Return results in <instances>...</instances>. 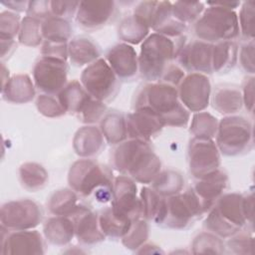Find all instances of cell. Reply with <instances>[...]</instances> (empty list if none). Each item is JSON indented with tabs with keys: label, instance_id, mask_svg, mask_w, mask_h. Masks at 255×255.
Instances as JSON below:
<instances>
[{
	"label": "cell",
	"instance_id": "53",
	"mask_svg": "<svg viewBox=\"0 0 255 255\" xmlns=\"http://www.w3.org/2000/svg\"><path fill=\"white\" fill-rule=\"evenodd\" d=\"M242 100L246 109L250 113H253V108H254V78L253 77L249 78L244 85Z\"/></svg>",
	"mask_w": 255,
	"mask_h": 255
},
{
	"label": "cell",
	"instance_id": "44",
	"mask_svg": "<svg viewBox=\"0 0 255 255\" xmlns=\"http://www.w3.org/2000/svg\"><path fill=\"white\" fill-rule=\"evenodd\" d=\"M36 106L39 113L48 118H58L66 114L57 96L42 94L37 98Z\"/></svg>",
	"mask_w": 255,
	"mask_h": 255
},
{
	"label": "cell",
	"instance_id": "36",
	"mask_svg": "<svg viewBox=\"0 0 255 255\" xmlns=\"http://www.w3.org/2000/svg\"><path fill=\"white\" fill-rule=\"evenodd\" d=\"M19 176L22 185L31 190L41 189L48 180V172L39 163L26 162L19 168Z\"/></svg>",
	"mask_w": 255,
	"mask_h": 255
},
{
	"label": "cell",
	"instance_id": "22",
	"mask_svg": "<svg viewBox=\"0 0 255 255\" xmlns=\"http://www.w3.org/2000/svg\"><path fill=\"white\" fill-rule=\"evenodd\" d=\"M228 186V176L220 168L215 171L198 178L194 187L195 192L204 200L214 204L216 200L223 194Z\"/></svg>",
	"mask_w": 255,
	"mask_h": 255
},
{
	"label": "cell",
	"instance_id": "40",
	"mask_svg": "<svg viewBox=\"0 0 255 255\" xmlns=\"http://www.w3.org/2000/svg\"><path fill=\"white\" fill-rule=\"evenodd\" d=\"M205 10L202 2H181L171 3V12L174 19L187 25L195 23Z\"/></svg>",
	"mask_w": 255,
	"mask_h": 255
},
{
	"label": "cell",
	"instance_id": "54",
	"mask_svg": "<svg viewBox=\"0 0 255 255\" xmlns=\"http://www.w3.org/2000/svg\"><path fill=\"white\" fill-rule=\"evenodd\" d=\"M1 41V59L4 60L6 56H10L13 51L17 48V44L13 39H2Z\"/></svg>",
	"mask_w": 255,
	"mask_h": 255
},
{
	"label": "cell",
	"instance_id": "2",
	"mask_svg": "<svg viewBox=\"0 0 255 255\" xmlns=\"http://www.w3.org/2000/svg\"><path fill=\"white\" fill-rule=\"evenodd\" d=\"M145 107L155 113L163 126L185 127L189 112L181 104L175 87L155 82L142 87L137 94L134 108Z\"/></svg>",
	"mask_w": 255,
	"mask_h": 255
},
{
	"label": "cell",
	"instance_id": "18",
	"mask_svg": "<svg viewBox=\"0 0 255 255\" xmlns=\"http://www.w3.org/2000/svg\"><path fill=\"white\" fill-rule=\"evenodd\" d=\"M105 60L120 81L132 80L138 73V56L134 48L127 43L113 46L107 52Z\"/></svg>",
	"mask_w": 255,
	"mask_h": 255
},
{
	"label": "cell",
	"instance_id": "26",
	"mask_svg": "<svg viewBox=\"0 0 255 255\" xmlns=\"http://www.w3.org/2000/svg\"><path fill=\"white\" fill-rule=\"evenodd\" d=\"M57 97L65 112L77 117L92 99L81 82L77 80L68 83Z\"/></svg>",
	"mask_w": 255,
	"mask_h": 255
},
{
	"label": "cell",
	"instance_id": "8",
	"mask_svg": "<svg viewBox=\"0 0 255 255\" xmlns=\"http://www.w3.org/2000/svg\"><path fill=\"white\" fill-rule=\"evenodd\" d=\"M80 82L93 99L104 104L114 100L121 87L120 79L104 58L87 66Z\"/></svg>",
	"mask_w": 255,
	"mask_h": 255
},
{
	"label": "cell",
	"instance_id": "13",
	"mask_svg": "<svg viewBox=\"0 0 255 255\" xmlns=\"http://www.w3.org/2000/svg\"><path fill=\"white\" fill-rule=\"evenodd\" d=\"M178 97L188 112H203L209 105L211 85L206 75L190 73L179 84Z\"/></svg>",
	"mask_w": 255,
	"mask_h": 255
},
{
	"label": "cell",
	"instance_id": "10",
	"mask_svg": "<svg viewBox=\"0 0 255 255\" xmlns=\"http://www.w3.org/2000/svg\"><path fill=\"white\" fill-rule=\"evenodd\" d=\"M42 220L41 207L33 200L20 199L6 202L0 211L1 226L8 230H27Z\"/></svg>",
	"mask_w": 255,
	"mask_h": 255
},
{
	"label": "cell",
	"instance_id": "37",
	"mask_svg": "<svg viewBox=\"0 0 255 255\" xmlns=\"http://www.w3.org/2000/svg\"><path fill=\"white\" fill-rule=\"evenodd\" d=\"M218 124L217 119L208 113H195L190 125V132L193 137L212 139L217 133Z\"/></svg>",
	"mask_w": 255,
	"mask_h": 255
},
{
	"label": "cell",
	"instance_id": "55",
	"mask_svg": "<svg viewBox=\"0 0 255 255\" xmlns=\"http://www.w3.org/2000/svg\"><path fill=\"white\" fill-rule=\"evenodd\" d=\"M30 1H2L1 4L13 12H27Z\"/></svg>",
	"mask_w": 255,
	"mask_h": 255
},
{
	"label": "cell",
	"instance_id": "11",
	"mask_svg": "<svg viewBox=\"0 0 255 255\" xmlns=\"http://www.w3.org/2000/svg\"><path fill=\"white\" fill-rule=\"evenodd\" d=\"M188 163L191 174L196 178L207 175L220 166V151L211 138L193 137L188 147Z\"/></svg>",
	"mask_w": 255,
	"mask_h": 255
},
{
	"label": "cell",
	"instance_id": "16",
	"mask_svg": "<svg viewBox=\"0 0 255 255\" xmlns=\"http://www.w3.org/2000/svg\"><path fill=\"white\" fill-rule=\"evenodd\" d=\"M212 50V44L200 40L184 44L176 57L178 65L190 73L209 75L213 73Z\"/></svg>",
	"mask_w": 255,
	"mask_h": 255
},
{
	"label": "cell",
	"instance_id": "32",
	"mask_svg": "<svg viewBox=\"0 0 255 255\" xmlns=\"http://www.w3.org/2000/svg\"><path fill=\"white\" fill-rule=\"evenodd\" d=\"M119 38L128 45L139 44L147 37L149 28L134 15L123 19L118 29Z\"/></svg>",
	"mask_w": 255,
	"mask_h": 255
},
{
	"label": "cell",
	"instance_id": "43",
	"mask_svg": "<svg viewBox=\"0 0 255 255\" xmlns=\"http://www.w3.org/2000/svg\"><path fill=\"white\" fill-rule=\"evenodd\" d=\"M254 1L243 2L238 18L239 32L249 41L254 39Z\"/></svg>",
	"mask_w": 255,
	"mask_h": 255
},
{
	"label": "cell",
	"instance_id": "7",
	"mask_svg": "<svg viewBox=\"0 0 255 255\" xmlns=\"http://www.w3.org/2000/svg\"><path fill=\"white\" fill-rule=\"evenodd\" d=\"M215 136L218 150L227 156L244 154L253 147L252 125L242 117L224 118L218 124Z\"/></svg>",
	"mask_w": 255,
	"mask_h": 255
},
{
	"label": "cell",
	"instance_id": "49",
	"mask_svg": "<svg viewBox=\"0 0 255 255\" xmlns=\"http://www.w3.org/2000/svg\"><path fill=\"white\" fill-rule=\"evenodd\" d=\"M41 55L42 57H50L67 61V59L69 58L68 45L67 43H54L45 41L41 49Z\"/></svg>",
	"mask_w": 255,
	"mask_h": 255
},
{
	"label": "cell",
	"instance_id": "31",
	"mask_svg": "<svg viewBox=\"0 0 255 255\" xmlns=\"http://www.w3.org/2000/svg\"><path fill=\"white\" fill-rule=\"evenodd\" d=\"M131 222L129 219L117 215L111 207L105 209L99 216V223L101 230L106 237L123 238L128 231Z\"/></svg>",
	"mask_w": 255,
	"mask_h": 255
},
{
	"label": "cell",
	"instance_id": "3",
	"mask_svg": "<svg viewBox=\"0 0 255 255\" xmlns=\"http://www.w3.org/2000/svg\"><path fill=\"white\" fill-rule=\"evenodd\" d=\"M183 46L182 37L170 38L158 33L148 35L141 43L138 56L140 76L145 81L159 82Z\"/></svg>",
	"mask_w": 255,
	"mask_h": 255
},
{
	"label": "cell",
	"instance_id": "5",
	"mask_svg": "<svg viewBox=\"0 0 255 255\" xmlns=\"http://www.w3.org/2000/svg\"><path fill=\"white\" fill-rule=\"evenodd\" d=\"M207 5L209 7L205 8L194 23L196 37L212 45L236 39L240 34L237 14L215 2H209Z\"/></svg>",
	"mask_w": 255,
	"mask_h": 255
},
{
	"label": "cell",
	"instance_id": "46",
	"mask_svg": "<svg viewBox=\"0 0 255 255\" xmlns=\"http://www.w3.org/2000/svg\"><path fill=\"white\" fill-rule=\"evenodd\" d=\"M107 114L106 104L91 99V101L86 105V107L79 114L78 119L84 124H95L102 121V119Z\"/></svg>",
	"mask_w": 255,
	"mask_h": 255
},
{
	"label": "cell",
	"instance_id": "1",
	"mask_svg": "<svg viewBox=\"0 0 255 255\" xmlns=\"http://www.w3.org/2000/svg\"><path fill=\"white\" fill-rule=\"evenodd\" d=\"M112 160L118 171L144 184L151 183L161 167V162L149 142L134 138L118 144Z\"/></svg>",
	"mask_w": 255,
	"mask_h": 255
},
{
	"label": "cell",
	"instance_id": "47",
	"mask_svg": "<svg viewBox=\"0 0 255 255\" xmlns=\"http://www.w3.org/2000/svg\"><path fill=\"white\" fill-rule=\"evenodd\" d=\"M79 6V1H50L51 17L69 20L76 16Z\"/></svg>",
	"mask_w": 255,
	"mask_h": 255
},
{
	"label": "cell",
	"instance_id": "29",
	"mask_svg": "<svg viewBox=\"0 0 255 255\" xmlns=\"http://www.w3.org/2000/svg\"><path fill=\"white\" fill-rule=\"evenodd\" d=\"M101 131L110 144H119L128 136L126 118L117 112L106 114L101 121Z\"/></svg>",
	"mask_w": 255,
	"mask_h": 255
},
{
	"label": "cell",
	"instance_id": "30",
	"mask_svg": "<svg viewBox=\"0 0 255 255\" xmlns=\"http://www.w3.org/2000/svg\"><path fill=\"white\" fill-rule=\"evenodd\" d=\"M237 56V45L233 41L214 44L212 50V71L220 74L228 72L235 66Z\"/></svg>",
	"mask_w": 255,
	"mask_h": 255
},
{
	"label": "cell",
	"instance_id": "39",
	"mask_svg": "<svg viewBox=\"0 0 255 255\" xmlns=\"http://www.w3.org/2000/svg\"><path fill=\"white\" fill-rule=\"evenodd\" d=\"M204 227L206 231L222 238L231 237L240 231V228L227 221L215 207L208 213V216L204 221Z\"/></svg>",
	"mask_w": 255,
	"mask_h": 255
},
{
	"label": "cell",
	"instance_id": "20",
	"mask_svg": "<svg viewBox=\"0 0 255 255\" xmlns=\"http://www.w3.org/2000/svg\"><path fill=\"white\" fill-rule=\"evenodd\" d=\"M105 146V138L96 127H84L80 128L74 137V149L83 158L98 155Z\"/></svg>",
	"mask_w": 255,
	"mask_h": 255
},
{
	"label": "cell",
	"instance_id": "9",
	"mask_svg": "<svg viewBox=\"0 0 255 255\" xmlns=\"http://www.w3.org/2000/svg\"><path fill=\"white\" fill-rule=\"evenodd\" d=\"M67 61L41 57L33 68L35 87L47 95L57 96L68 84Z\"/></svg>",
	"mask_w": 255,
	"mask_h": 255
},
{
	"label": "cell",
	"instance_id": "34",
	"mask_svg": "<svg viewBox=\"0 0 255 255\" xmlns=\"http://www.w3.org/2000/svg\"><path fill=\"white\" fill-rule=\"evenodd\" d=\"M72 33V26L69 20L50 17L42 23L43 38L47 42L54 43H67Z\"/></svg>",
	"mask_w": 255,
	"mask_h": 255
},
{
	"label": "cell",
	"instance_id": "41",
	"mask_svg": "<svg viewBox=\"0 0 255 255\" xmlns=\"http://www.w3.org/2000/svg\"><path fill=\"white\" fill-rule=\"evenodd\" d=\"M148 238V225L145 219H136L131 222L128 231L122 238L123 244L131 250L139 248Z\"/></svg>",
	"mask_w": 255,
	"mask_h": 255
},
{
	"label": "cell",
	"instance_id": "24",
	"mask_svg": "<svg viewBox=\"0 0 255 255\" xmlns=\"http://www.w3.org/2000/svg\"><path fill=\"white\" fill-rule=\"evenodd\" d=\"M45 238L53 245L65 246L75 236V226L71 217L56 216L49 218L44 224Z\"/></svg>",
	"mask_w": 255,
	"mask_h": 255
},
{
	"label": "cell",
	"instance_id": "33",
	"mask_svg": "<svg viewBox=\"0 0 255 255\" xmlns=\"http://www.w3.org/2000/svg\"><path fill=\"white\" fill-rule=\"evenodd\" d=\"M77 193L72 189H61L53 193L48 208L56 216H70L79 206Z\"/></svg>",
	"mask_w": 255,
	"mask_h": 255
},
{
	"label": "cell",
	"instance_id": "12",
	"mask_svg": "<svg viewBox=\"0 0 255 255\" xmlns=\"http://www.w3.org/2000/svg\"><path fill=\"white\" fill-rule=\"evenodd\" d=\"M136 185L129 176L120 175L114 180L112 210L119 216L134 221L141 217L140 198L137 197Z\"/></svg>",
	"mask_w": 255,
	"mask_h": 255
},
{
	"label": "cell",
	"instance_id": "28",
	"mask_svg": "<svg viewBox=\"0 0 255 255\" xmlns=\"http://www.w3.org/2000/svg\"><path fill=\"white\" fill-rule=\"evenodd\" d=\"M141 216L157 225H161L166 209V197L158 194L154 189L143 187L140 191Z\"/></svg>",
	"mask_w": 255,
	"mask_h": 255
},
{
	"label": "cell",
	"instance_id": "14",
	"mask_svg": "<svg viewBox=\"0 0 255 255\" xmlns=\"http://www.w3.org/2000/svg\"><path fill=\"white\" fill-rule=\"evenodd\" d=\"M1 254H44L45 242L36 230H8L1 226Z\"/></svg>",
	"mask_w": 255,
	"mask_h": 255
},
{
	"label": "cell",
	"instance_id": "45",
	"mask_svg": "<svg viewBox=\"0 0 255 255\" xmlns=\"http://www.w3.org/2000/svg\"><path fill=\"white\" fill-rule=\"evenodd\" d=\"M20 27V17L17 13L3 11L0 14V38L14 40L16 35H19Z\"/></svg>",
	"mask_w": 255,
	"mask_h": 255
},
{
	"label": "cell",
	"instance_id": "4",
	"mask_svg": "<svg viewBox=\"0 0 255 255\" xmlns=\"http://www.w3.org/2000/svg\"><path fill=\"white\" fill-rule=\"evenodd\" d=\"M68 182L76 193L97 201L109 202L113 198L114 181L110 171L90 158H82L73 163L69 170Z\"/></svg>",
	"mask_w": 255,
	"mask_h": 255
},
{
	"label": "cell",
	"instance_id": "23",
	"mask_svg": "<svg viewBox=\"0 0 255 255\" xmlns=\"http://www.w3.org/2000/svg\"><path fill=\"white\" fill-rule=\"evenodd\" d=\"M215 208L227 221L240 229L248 223L244 211V196L241 194H222L216 200Z\"/></svg>",
	"mask_w": 255,
	"mask_h": 255
},
{
	"label": "cell",
	"instance_id": "42",
	"mask_svg": "<svg viewBox=\"0 0 255 255\" xmlns=\"http://www.w3.org/2000/svg\"><path fill=\"white\" fill-rule=\"evenodd\" d=\"M193 253H223L224 243L220 238L210 232L197 235L192 243Z\"/></svg>",
	"mask_w": 255,
	"mask_h": 255
},
{
	"label": "cell",
	"instance_id": "15",
	"mask_svg": "<svg viewBox=\"0 0 255 255\" xmlns=\"http://www.w3.org/2000/svg\"><path fill=\"white\" fill-rule=\"evenodd\" d=\"M118 14L114 1H82L76 20L83 29L98 30L113 22Z\"/></svg>",
	"mask_w": 255,
	"mask_h": 255
},
{
	"label": "cell",
	"instance_id": "17",
	"mask_svg": "<svg viewBox=\"0 0 255 255\" xmlns=\"http://www.w3.org/2000/svg\"><path fill=\"white\" fill-rule=\"evenodd\" d=\"M128 138H134L149 142L155 138L164 127L159 117L150 109L135 108L133 113L127 116Z\"/></svg>",
	"mask_w": 255,
	"mask_h": 255
},
{
	"label": "cell",
	"instance_id": "19",
	"mask_svg": "<svg viewBox=\"0 0 255 255\" xmlns=\"http://www.w3.org/2000/svg\"><path fill=\"white\" fill-rule=\"evenodd\" d=\"M75 226V236L83 244H95L105 240L106 236L101 230L99 216L84 205H79L69 216Z\"/></svg>",
	"mask_w": 255,
	"mask_h": 255
},
{
	"label": "cell",
	"instance_id": "21",
	"mask_svg": "<svg viewBox=\"0 0 255 255\" xmlns=\"http://www.w3.org/2000/svg\"><path fill=\"white\" fill-rule=\"evenodd\" d=\"M2 97L12 104H26L35 96L34 82L28 75H16L8 80L1 89Z\"/></svg>",
	"mask_w": 255,
	"mask_h": 255
},
{
	"label": "cell",
	"instance_id": "27",
	"mask_svg": "<svg viewBox=\"0 0 255 255\" xmlns=\"http://www.w3.org/2000/svg\"><path fill=\"white\" fill-rule=\"evenodd\" d=\"M212 106L214 110L222 115H231L237 113L242 105V93L233 85L217 86L212 98Z\"/></svg>",
	"mask_w": 255,
	"mask_h": 255
},
{
	"label": "cell",
	"instance_id": "50",
	"mask_svg": "<svg viewBox=\"0 0 255 255\" xmlns=\"http://www.w3.org/2000/svg\"><path fill=\"white\" fill-rule=\"evenodd\" d=\"M27 16L44 21L51 17L50 1H30Z\"/></svg>",
	"mask_w": 255,
	"mask_h": 255
},
{
	"label": "cell",
	"instance_id": "52",
	"mask_svg": "<svg viewBox=\"0 0 255 255\" xmlns=\"http://www.w3.org/2000/svg\"><path fill=\"white\" fill-rule=\"evenodd\" d=\"M184 77H185L184 70L179 65H175L172 63L163 73L159 82L176 87L181 83Z\"/></svg>",
	"mask_w": 255,
	"mask_h": 255
},
{
	"label": "cell",
	"instance_id": "38",
	"mask_svg": "<svg viewBox=\"0 0 255 255\" xmlns=\"http://www.w3.org/2000/svg\"><path fill=\"white\" fill-rule=\"evenodd\" d=\"M43 21L36 18L25 16L21 21V27L18 35V40L21 44L29 47H37L41 44Z\"/></svg>",
	"mask_w": 255,
	"mask_h": 255
},
{
	"label": "cell",
	"instance_id": "35",
	"mask_svg": "<svg viewBox=\"0 0 255 255\" xmlns=\"http://www.w3.org/2000/svg\"><path fill=\"white\" fill-rule=\"evenodd\" d=\"M152 189L163 197H168L177 193H180L183 187L184 179L181 174L175 170H165L159 172L153 179Z\"/></svg>",
	"mask_w": 255,
	"mask_h": 255
},
{
	"label": "cell",
	"instance_id": "48",
	"mask_svg": "<svg viewBox=\"0 0 255 255\" xmlns=\"http://www.w3.org/2000/svg\"><path fill=\"white\" fill-rule=\"evenodd\" d=\"M227 247L234 253L246 254L252 253L253 238L248 235H233L227 242Z\"/></svg>",
	"mask_w": 255,
	"mask_h": 255
},
{
	"label": "cell",
	"instance_id": "25",
	"mask_svg": "<svg viewBox=\"0 0 255 255\" xmlns=\"http://www.w3.org/2000/svg\"><path fill=\"white\" fill-rule=\"evenodd\" d=\"M68 56L71 63L77 67L89 66L101 58V51L92 39L76 37L68 44Z\"/></svg>",
	"mask_w": 255,
	"mask_h": 255
},
{
	"label": "cell",
	"instance_id": "6",
	"mask_svg": "<svg viewBox=\"0 0 255 255\" xmlns=\"http://www.w3.org/2000/svg\"><path fill=\"white\" fill-rule=\"evenodd\" d=\"M212 203L201 198L193 188L183 193L166 197V209L161 226L171 229H185L194 220L211 209Z\"/></svg>",
	"mask_w": 255,
	"mask_h": 255
},
{
	"label": "cell",
	"instance_id": "51",
	"mask_svg": "<svg viewBox=\"0 0 255 255\" xmlns=\"http://www.w3.org/2000/svg\"><path fill=\"white\" fill-rule=\"evenodd\" d=\"M239 61L242 68L249 74H254V42L249 41L241 47Z\"/></svg>",
	"mask_w": 255,
	"mask_h": 255
}]
</instances>
